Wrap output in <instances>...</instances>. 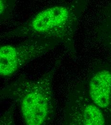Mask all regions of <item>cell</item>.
<instances>
[{
  "mask_svg": "<svg viewBox=\"0 0 111 125\" xmlns=\"http://www.w3.org/2000/svg\"><path fill=\"white\" fill-rule=\"evenodd\" d=\"M15 107L14 105L11 107V108L7 111L0 118V125H12L14 124V119H13V112Z\"/></svg>",
  "mask_w": 111,
  "mask_h": 125,
  "instance_id": "obj_8",
  "label": "cell"
},
{
  "mask_svg": "<svg viewBox=\"0 0 111 125\" xmlns=\"http://www.w3.org/2000/svg\"><path fill=\"white\" fill-rule=\"evenodd\" d=\"M103 19L98 30V35L102 42L111 47V0L103 10Z\"/></svg>",
  "mask_w": 111,
  "mask_h": 125,
  "instance_id": "obj_6",
  "label": "cell"
},
{
  "mask_svg": "<svg viewBox=\"0 0 111 125\" xmlns=\"http://www.w3.org/2000/svg\"><path fill=\"white\" fill-rule=\"evenodd\" d=\"M90 99L100 109L109 107L111 100V72L102 69L95 73L89 83Z\"/></svg>",
  "mask_w": 111,
  "mask_h": 125,
  "instance_id": "obj_5",
  "label": "cell"
},
{
  "mask_svg": "<svg viewBox=\"0 0 111 125\" xmlns=\"http://www.w3.org/2000/svg\"><path fill=\"white\" fill-rule=\"evenodd\" d=\"M90 0H72L37 13L2 38L44 37L54 40L72 56L75 54V35L78 22Z\"/></svg>",
  "mask_w": 111,
  "mask_h": 125,
  "instance_id": "obj_1",
  "label": "cell"
},
{
  "mask_svg": "<svg viewBox=\"0 0 111 125\" xmlns=\"http://www.w3.org/2000/svg\"><path fill=\"white\" fill-rule=\"evenodd\" d=\"M16 4V0H0V22L9 19L12 16Z\"/></svg>",
  "mask_w": 111,
  "mask_h": 125,
  "instance_id": "obj_7",
  "label": "cell"
},
{
  "mask_svg": "<svg viewBox=\"0 0 111 125\" xmlns=\"http://www.w3.org/2000/svg\"><path fill=\"white\" fill-rule=\"evenodd\" d=\"M56 70L55 66L35 79L22 76L0 91L1 98L12 100L17 104L25 124L48 125L54 119L56 104L53 86Z\"/></svg>",
  "mask_w": 111,
  "mask_h": 125,
  "instance_id": "obj_2",
  "label": "cell"
},
{
  "mask_svg": "<svg viewBox=\"0 0 111 125\" xmlns=\"http://www.w3.org/2000/svg\"><path fill=\"white\" fill-rule=\"evenodd\" d=\"M59 45V42L53 39L31 37L18 44L1 46L0 76H12L27 63L48 53Z\"/></svg>",
  "mask_w": 111,
  "mask_h": 125,
  "instance_id": "obj_3",
  "label": "cell"
},
{
  "mask_svg": "<svg viewBox=\"0 0 111 125\" xmlns=\"http://www.w3.org/2000/svg\"><path fill=\"white\" fill-rule=\"evenodd\" d=\"M66 125H103L105 120L101 109L78 91L69 94L65 108Z\"/></svg>",
  "mask_w": 111,
  "mask_h": 125,
  "instance_id": "obj_4",
  "label": "cell"
}]
</instances>
